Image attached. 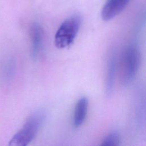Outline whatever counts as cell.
Instances as JSON below:
<instances>
[{
    "instance_id": "obj_1",
    "label": "cell",
    "mask_w": 146,
    "mask_h": 146,
    "mask_svg": "<svg viewBox=\"0 0 146 146\" xmlns=\"http://www.w3.org/2000/svg\"><path fill=\"white\" fill-rule=\"evenodd\" d=\"M46 119V113L42 110L31 114L22 127L10 140V146H26L36 136Z\"/></svg>"
},
{
    "instance_id": "obj_2",
    "label": "cell",
    "mask_w": 146,
    "mask_h": 146,
    "mask_svg": "<svg viewBox=\"0 0 146 146\" xmlns=\"http://www.w3.org/2000/svg\"><path fill=\"white\" fill-rule=\"evenodd\" d=\"M140 63V54L137 47L130 44L124 50L120 61V79L124 86L129 85L134 79Z\"/></svg>"
},
{
    "instance_id": "obj_3",
    "label": "cell",
    "mask_w": 146,
    "mask_h": 146,
    "mask_svg": "<svg viewBox=\"0 0 146 146\" xmlns=\"http://www.w3.org/2000/svg\"><path fill=\"white\" fill-rule=\"evenodd\" d=\"M81 17L78 15H72L65 19L57 30L54 42L58 48H64L74 42L81 25Z\"/></svg>"
},
{
    "instance_id": "obj_4",
    "label": "cell",
    "mask_w": 146,
    "mask_h": 146,
    "mask_svg": "<svg viewBox=\"0 0 146 146\" xmlns=\"http://www.w3.org/2000/svg\"><path fill=\"white\" fill-rule=\"evenodd\" d=\"M130 1L107 0L102 10V18L105 21L112 19L126 7Z\"/></svg>"
},
{
    "instance_id": "obj_5",
    "label": "cell",
    "mask_w": 146,
    "mask_h": 146,
    "mask_svg": "<svg viewBox=\"0 0 146 146\" xmlns=\"http://www.w3.org/2000/svg\"><path fill=\"white\" fill-rule=\"evenodd\" d=\"M116 66V54L115 51H113L109 56L107 65L105 92L106 96L108 97L111 96L113 93L115 86Z\"/></svg>"
},
{
    "instance_id": "obj_6",
    "label": "cell",
    "mask_w": 146,
    "mask_h": 146,
    "mask_svg": "<svg viewBox=\"0 0 146 146\" xmlns=\"http://www.w3.org/2000/svg\"><path fill=\"white\" fill-rule=\"evenodd\" d=\"M30 35L31 42V56L33 59L36 60L39 55L43 38V30L38 23H34L31 25Z\"/></svg>"
},
{
    "instance_id": "obj_7",
    "label": "cell",
    "mask_w": 146,
    "mask_h": 146,
    "mask_svg": "<svg viewBox=\"0 0 146 146\" xmlns=\"http://www.w3.org/2000/svg\"><path fill=\"white\" fill-rule=\"evenodd\" d=\"M88 100L86 97H82L76 102L74 112L73 125L75 128L80 127L84 123L88 111Z\"/></svg>"
},
{
    "instance_id": "obj_8",
    "label": "cell",
    "mask_w": 146,
    "mask_h": 146,
    "mask_svg": "<svg viewBox=\"0 0 146 146\" xmlns=\"http://www.w3.org/2000/svg\"><path fill=\"white\" fill-rule=\"evenodd\" d=\"M120 136L117 131H113L107 134L103 139L101 145L117 146L120 144Z\"/></svg>"
}]
</instances>
